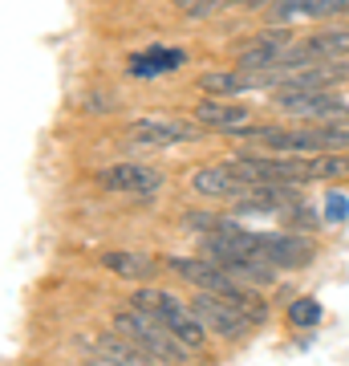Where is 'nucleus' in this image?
Wrapping results in <instances>:
<instances>
[{"instance_id":"obj_1","label":"nucleus","mask_w":349,"mask_h":366,"mask_svg":"<svg viewBox=\"0 0 349 366\" xmlns=\"http://www.w3.org/2000/svg\"><path fill=\"white\" fill-rule=\"evenodd\" d=\"M126 305L130 310H138V314L158 317V322H163V326H167L187 350H199V346L207 342V330H203V322L191 314V305H183L179 297H171V293H163V289H155V285L134 289Z\"/></svg>"},{"instance_id":"obj_2","label":"nucleus","mask_w":349,"mask_h":366,"mask_svg":"<svg viewBox=\"0 0 349 366\" xmlns=\"http://www.w3.org/2000/svg\"><path fill=\"white\" fill-rule=\"evenodd\" d=\"M114 334L118 338H126L134 342V346H143L146 354H155L158 362H167V366H183V362H191V354L175 334H171L158 317L151 314H138V310H122V314L114 317Z\"/></svg>"},{"instance_id":"obj_3","label":"nucleus","mask_w":349,"mask_h":366,"mask_svg":"<svg viewBox=\"0 0 349 366\" xmlns=\"http://www.w3.org/2000/svg\"><path fill=\"white\" fill-rule=\"evenodd\" d=\"M276 94V110H285L293 118H309V122H349V106L333 98L329 90H272Z\"/></svg>"},{"instance_id":"obj_4","label":"nucleus","mask_w":349,"mask_h":366,"mask_svg":"<svg viewBox=\"0 0 349 366\" xmlns=\"http://www.w3.org/2000/svg\"><path fill=\"white\" fill-rule=\"evenodd\" d=\"M191 314L203 322V330L207 334H216V338H244L248 334V322L244 314H240V305H236L232 297H220V293H195V301H191Z\"/></svg>"},{"instance_id":"obj_5","label":"nucleus","mask_w":349,"mask_h":366,"mask_svg":"<svg viewBox=\"0 0 349 366\" xmlns=\"http://www.w3.org/2000/svg\"><path fill=\"white\" fill-rule=\"evenodd\" d=\"M126 139L134 147H175V143H195V139H199V127L183 122V118L151 114V118L126 122Z\"/></svg>"},{"instance_id":"obj_6","label":"nucleus","mask_w":349,"mask_h":366,"mask_svg":"<svg viewBox=\"0 0 349 366\" xmlns=\"http://www.w3.org/2000/svg\"><path fill=\"white\" fill-rule=\"evenodd\" d=\"M163 269H167V273H179L187 285L203 289V293H220V297H236V293L244 289V285H236L216 261H207V257H167Z\"/></svg>"},{"instance_id":"obj_7","label":"nucleus","mask_w":349,"mask_h":366,"mask_svg":"<svg viewBox=\"0 0 349 366\" xmlns=\"http://www.w3.org/2000/svg\"><path fill=\"white\" fill-rule=\"evenodd\" d=\"M337 57H349V29H325V33H313L305 41H293L288 49V66H317V61H337Z\"/></svg>"},{"instance_id":"obj_8","label":"nucleus","mask_w":349,"mask_h":366,"mask_svg":"<svg viewBox=\"0 0 349 366\" xmlns=\"http://www.w3.org/2000/svg\"><path fill=\"white\" fill-rule=\"evenodd\" d=\"M293 41H297V37H293L288 29H272V33L248 41L244 49L236 53V66H240V69H280L288 61Z\"/></svg>"},{"instance_id":"obj_9","label":"nucleus","mask_w":349,"mask_h":366,"mask_svg":"<svg viewBox=\"0 0 349 366\" xmlns=\"http://www.w3.org/2000/svg\"><path fill=\"white\" fill-rule=\"evenodd\" d=\"M256 249L272 269H300V264L313 261V240L297 232H280V236L256 232Z\"/></svg>"},{"instance_id":"obj_10","label":"nucleus","mask_w":349,"mask_h":366,"mask_svg":"<svg viewBox=\"0 0 349 366\" xmlns=\"http://www.w3.org/2000/svg\"><path fill=\"white\" fill-rule=\"evenodd\" d=\"M98 183L106 192H130V196H146L163 183V171L143 167V163H114V167L98 171Z\"/></svg>"},{"instance_id":"obj_11","label":"nucleus","mask_w":349,"mask_h":366,"mask_svg":"<svg viewBox=\"0 0 349 366\" xmlns=\"http://www.w3.org/2000/svg\"><path fill=\"white\" fill-rule=\"evenodd\" d=\"M191 187L199 192V196H207V199H240V196L252 192V183L240 179L228 163H223V167H199L191 175Z\"/></svg>"},{"instance_id":"obj_12","label":"nucleus","mask_w":349,"mask_h":366,"mask_svg":"<svg viewBox=\"0 0 349 366\" xmlns=\"http://www.w3.org/2000/svg\"><path fill=\"white\" fill-rule=\"evenodd\" d=\"M195 118H199V127H207V131H240V127H248V110L236 102H220V98H203V102L195 106Z\"/></svg>"},{"instance_id":"obj_13","label":"nucleus","mask_w":349,"mask_h":366,"mask_svg":"<svg viewBox=\"0 0 349 366\" xmlns=\"http://www.w3.org/2000/svg\"><path fill=\"white\" fill-rule=\"evenodd\" d=\"M98 358H110V362H118V366H167V362H158L155 354H146L143 346H134V342H126V338H90L86 342Z\"/></svg>"},{"instance_id":"obj_14","label":"nucleus","mask_w":349,"mask_h":366,"mask_svg":"<svg viewBox=\"0 0 349 366\" xmlns=\"http://www.w3.org/2000/svg\"><path fill=\"white\" fill-rule=\"evenodd\" d=\"M102 264L110 269L114 277H122V281H151V277L163 269V261H155V257H146V252H130V249H114L106 252Z\"/></svg>"},{"instance_id":"obj_15","label":"nucleus","mask_w":349,"mask_h":366,"mask_svg":"<svg viewBox=\"0 0 349 366\" xmlns=\"http://www.w3.org/2000/svg\"><path fill=\"white\" fill-rule=\"evenodd\" d=\"M183 66V49H146L143 57H134L130 61V78H143V81H151V78H158V74H167V69H179Z\"/></svg>"},{"instance_id":"obj_16","label":"nucleus","mask_w":349,"mask_h":366,"mask_svg":"<svg viewBox=\"0 0 349 366\" xmlns=\"http://www.w3.org/2000/svg\"><path fill=\"white\" fill-rule=\"evenodd\" d=\"M321 301L317 297H297L293 301V305H288V322H293V326H300V330H313L317 326V322H321Z\"/></svg>"},{"instance_id":"obj_17","label":"nucleus","mask_w":349,"mask_h":366,"mask_svg":"<svg viewBox=\"0 0 349 366\" xmlns=\"http://www.w3.org/2000/svg\"><path fill=\"white\" fill-rule=\"evenodd\" d=\"M325 224H345L349 220V196H341V192H329L325 196Z\"/></svg>"},{"instance_id":"obj_18","label":"nucleus","mask_w":349,"mask_h":366,"mask_svg":"<svg viewBox=\"0 0 349 366\" xmlns=\"http://www.w3.org/2000/svg\"><path fill=\"white\" fill-rule=\"evenodd\" d=\"M223 216H211V212H191L187 216V228H203V232H216V228H223Z\"/></svg>"},{"instance_id":"obj_19","label":"nucleus","mask_w":349,"mask_h":366,"mask_svg":"<svg viewBox=\"0 0 349 366\" xmlns=\"http://www.w3.org/2000/svg\"><path fill=\"white\" fill-rule=\"evenodd\" d=\"M240 4H248V9H260V4H280V0H240Z\"/></svg>"},{"instance_id":"obj_20","label":"nucleus","mask_w":349,"mask_h":366,"mask_svg":"<svg viewBox=\"0 0 349 366\" xmlns=\"http://www.w3.org/2000/svg\"><path fill=\"white\" fill-rule=\"evenodd\" d=\"M81 366H118V362H110V358H93V362H81Z\"/></svg>"}]
</instances>
